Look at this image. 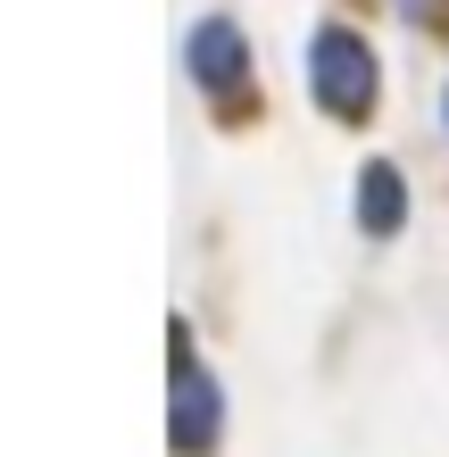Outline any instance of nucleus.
I'll return each instance as SVG.
<instances>
[{
  "mask_svg": "<svg viewBox=\"0 0 449 457\" xmlns=\"http://www.w3.org/2000/svg\"><path fill=\"white\" fill-rule=\"evenodd\" d=\"M225 433V399H217V374L200 366L192 333H175V391H167V441L183 457H208Z\"/></svg>",
  "mask_w": 449,
  "mask_h": 457,
  "instance_id": "nucleus-2",
  "label": "nucleus"
},
{
  "mask_svg": "<svg viewBox=\"0 0 449 457\" xmlns=\"http://www.w3.org/2000/svg\"><path fill=\"white\" fill-rule=\"evenodd\" d=\"M308 92L333 125H366L383 100V67H375V42L358 25H316L308 42Z\"/></svg>",
  "mask_w": 449,
  "mask_h": 457,
  "instance_id": "nucleus-1",
  "label": "nucleus"
},
{
  "mask_svg": "<svg viewBox=\"0 0 449 457\" xmlns=\"http://www.w3.org/2000/svg\"><path fill=\"white\" fill-rule=\"evenodd\" d=\"M441 125H449V92H441Z\"/></svg>",
  "mask_w": 449,
  "mask_h": 457,
  "instance_id": "nucleus-5",
  "label": "nucleus"
},
{
  "mask_svg": "<svg viewBox=\"0 0 449 457\" xmlns=\"http://www.w3.org/2000/svg\"><path fill=\"white\" fill-rule=\"evenodd\" d=\"M408 225V183H400V167L391 158H366L358 167V233L366 241H391Z\"/></svg>",
  "mask_w": 449,
  "mask_h": 457,
  "instance_id": "nucleus-4",
  "label": "nucleus"
},
{
  "mask_svg": "<svg viewBox=\"0 0 449 457\" xmlns=\"http://www.w3.org/2000/svg\"><path fill=\"white\" fill-rule=\"evenodd\" d=\"M400 9H425V0H400Z\"/></svg>",
  "mask_w": 449,
  "mask_h": 457,
  "instance_id": "nucleus-6",
  "label": "nucleus"
},
{
  "mask_svg": "<svg viewBox=\"0 0 449 457\" xmlns=\"http://www.w3.org/2000/svg\"><path fill=\"white\" fill-rule=\"evenodd\" d=\"M183 67H192V84L217 100V109H233V92L250 100V34L225 9H208L192 34H183Z\"/></svg>",
  "mask_w": 449,
  "mask_h": 457,
  "instance_id": "nucleus-3",
  "label": "nucleus"
}]
</instances>
